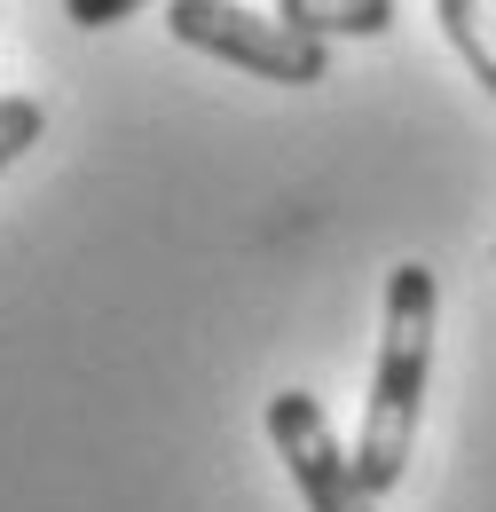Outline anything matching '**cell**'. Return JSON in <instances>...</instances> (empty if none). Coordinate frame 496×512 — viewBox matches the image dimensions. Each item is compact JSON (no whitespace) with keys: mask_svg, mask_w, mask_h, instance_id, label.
Instances as JSON below:
<instances>
[{"mask_svg":"<svg viewBox=\"0 0 496 512\" xmlns=\"http://www.w3.org/2000/svg\"><path fill=\"white\" fill-rule=\"evenodd\" d=\"M434 268L402 260L386 276V331H378V371L371 402H363V442H355V473L363 489L386 497L410 473V442H418V410H426V379H434Z\"/></svg>","mask_w":496,"mask_h":512,"instance_id":"obj_1","label":"cell"},{"mask_svg":"<svg viewBox=\"0 0 496 512\" xmlns=\"http://www.w3.org/2000/svg\"><path fill=\"white\" fill-rule=\"evenodd\" d=\"M166 32H174L182 48L221 56V64H245L252 79H276V87H315V79H331L323 40L292 32L284 16L237 8V0H166Z\"/></svg>","mask_w":496,"mask_h":512,"instance_id":"obj_2","label":"cell"},{"mask_svg":"<svg viewBox=\"0 0 496 512\" xmlns=\"http://www.w3.org/2000/svg\"><path fill=\"white\" fill-rule=\"evenodd\" d=\"M268 442H276V457H284L292 489L308 497V512H378V497L363 489L355 457L339 449V434H331V418H323L315 394L284 386V394L268 402Z\"/></svg>","mask_w":496,"mask_h":512,"instance_id":"obj_3","label":"cell"},{"mask_svg":"<svg viewBox=\"0 0 496 512\" xmlns=\"http://www.w3.org/2000/svg\"><path fill=\"white\" fill-rule=\"evenodd\" d=\"M276 16H284L292 32H308V40H339V32L378 40V32L394 24V0H276Z\"/></svg>","mask_w":496,"mask_h":512,"instance_id":"obj_4","label":"cell"},{"mask_svg":"<svg viewBox=\"0 0 496 512\" xmlns=\"http://www.w3.org/2000/svg\"><path fill=\"white\" fill-rule=\"evenodd\" d=\"M441 32H449V48L473 64V79L496 95V0H434Z\"/></svg>","mask_w":496,"mask_h":512,"instance_id":"obj_5","label":"cell"},{"mask_svg":"<svg viewBox=\"0 0 496 512\" xmlns=\"http://www.w3.org/2000/svg\"><path fill=\"white\" fill-rule=\"evenodd\" d=\"M40 127H48V111H40L32 95H0V174L40 142Z\"/></svg>","mask_w":496,"mask_h":512,"instance_id":"obj_6","label":"cell"},{"mask_svg":"<svg viewBox=\"0 0 496 512\" xmlns=\"http://www.w3.org/2000/svg\"><path fill=\"white\" fill-rule=\"evenodd\" d=\"M71 8V24H87V32H103V24H119V16H134L142 0H63Z\"/></svg>","mask_w":496,"mask_h":512,"instance_id":"obj_7","label":"cell"}]
</instances>
